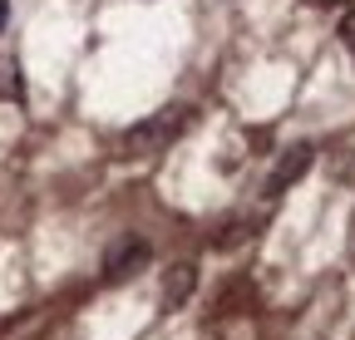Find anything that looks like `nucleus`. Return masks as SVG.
I'll use <instances>...</instances> for the list:
<instances>
[{
    "label": "nucleus",
    "mask_w": 355,
    "mask_h": 340,
    "mask_svg": "<svg viewBox=\"0 0 355 340\" xmlns=\"http://www.w3.org/2000/svg\"><path fill=\"white\" fill-rule=\"evenodd\" d=\"M0 20H6V0H0Z\"/></svg>",
    "instance_id": "7"
},
{
    "label": "nucleus",
    "mask_w": 355,
    "mask_h": 340,
    "mask_svg": "<svg viewBox=\"0 0 355 340\" xmlns=\"http://www.w3.org/2000/svg\"><path fill=\"white\" fill-rule=\"evenodd\" d=\"M193 286H198V267H193V262H178V267L163 276V306H183L188 296H193Z\"/></svg>",
    "instance_id": "4"
},
{
    "label": "nucleus",
    "mask_w": 355,
    "mask_h": 340,
    "mask_svg": "<svg viewBox=\"0 0 355 340\" xmlns=\"http://www.w3.org/2000/svg\"><path fill=\"white\" fill-rule=\"evenodd\" d=\"M306 6H316V10H340L345 0H306Z\"/></svg>",
    "instance_id": "6"
},
{
    "label": "nucleus",
    "mask_w": 355,
    "mask_h": 340,
    "mask_svg": "<svg viewBox=\"0 0 355 340\" xmlns=\"http://www.w3.org/2000/svg\"><path fill=\"white\" fill-rule=\"evenodd\" d=\"M188 123H193V109H158V114H148L144 123L123 129V158H158V153H168L178 138L188 134Z\"/></svg>",
    "instance_id": "1"
},
{
    "label": "nucleus",
    "mask_w": 355,
    "mask_h": 340,
    "mask_svg": "<svg viewBox=\"0 0 355 340\" xmlns=\"http://www.w3.org/2000/svg\"><path fill=\"white\" fill-rule=\"evenodd\" d=\"M311 163H316V148H311V143L286 148V153H282V163L272 168V178H266V197H282L286 188H296V183L311 173Z\"/></svg>",
    "instance_id": "3"
},
{
    "label": "nucleus",
    "mask_w": 355,
    "mask_h": 340,
    "mask_svg": "<svg viewBox=\"0 0 355 340\" xmlns=\"http://www.w3.org/2000/svg\"><path fill=\"white\" fill-rule=\"evenodd\" d=\"M148 267V242L144 237H119L114 247H109V257H104V281L109 286H119V281H128V276H139Z\"/></svg>",
    "instance_id": "2"
},
{
    "label": "nucleus",
    "mask_w": 355,
    "mask_h": 340,
    "mask_svg": "<svg viewBox=\"0 0 355 340\" xmlns=\"http://www.w3.org/2000/svg\"><path fill=\"white\" fill-rule=\"evenodd\" d=\"M340 45H345V55H350V64H355V10L340 20Z\"/></svg>",
    "instance_id": "5"
}]
</instances>
